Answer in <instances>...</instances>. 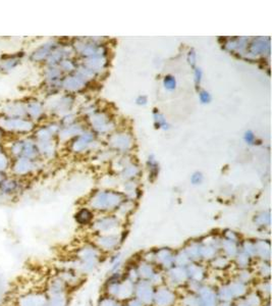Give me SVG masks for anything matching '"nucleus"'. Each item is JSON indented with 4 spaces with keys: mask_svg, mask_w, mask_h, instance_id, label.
<instances>
[{
    "mask_svg": "<svg viewBox=\"0 0 272 306\" xmlns=\"http://www.w3.org/2000/svg\"><path fill=\"white\" fill-rule=\"evenodd\" d=\"M6 166H7L6 158H4V157H2L1 155H0V170H4Z\"/></svg>",
    "mask_w": 272,
    "mask_h": 306,
    "instance_id": "f03ea898",
    "label": "nucleus"
},
{
    "mask_svg": "<svg viewBox=\"0 0 272 306\" xmlns=\"http://www.w3.org/2000/svg\"><path fill=\"white\" fill-rule=\"evenodd\" d=\"M4 180H3V176H0V185L2 184V182H3Z\"/></svg>",
    "mask_w": 272,
    "mask_h": 306,
    "instance_id": "7ed1b4c3",
    "label": "nucleus"
},
{
    "mask_svg": "<svg viewBox=\"0 0 272 306\" xmlns=\"http://www.w3.org/2000/svg\"><path fill=\"white\" fill-rule=\"evenodd\" d=\"M47 296L39 291H30L21 295L17 300V306H46Z\"/></svg>",
    "mask_w": 272,
    "mask_h": 306,
    "instance_id": "f257e3e1",
    "label": "nucleus"
}]
</instances>
